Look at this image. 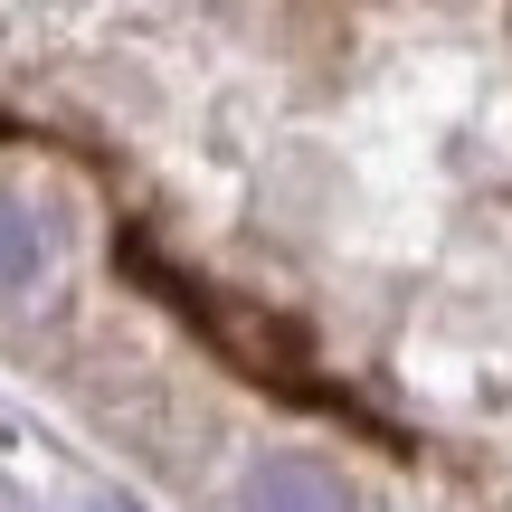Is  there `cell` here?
<instances>
[{"label": "cell", "instance_id": "6da1fadb", "mask_svg": "<svg viewBox=\"0 0 512 512\" xmlns=\"http://www.w3.org/2000/svg\"><path fill=\"white\" fill-rule=\"evenodd\" d=\"M238 512H351V484L332 465H313V456H266L247 475Z\"/></svg>", "mask_w": 512, "mask_h": 512}, {"label": "cell", "instance_id": "7a4b0ae2", "mask_svg": "<svg viewBox=\"0 0 512 512\" xmlns=\"http://www.w3.org/2000/svg\"><path fill=\"white\" fill-rule=\"evenodd\" d=\"M38 266H48V238H38V219L0 190V294H19Z\"/></svg>", "mask_w": 512, "mask_h": 512}]
</instances>
